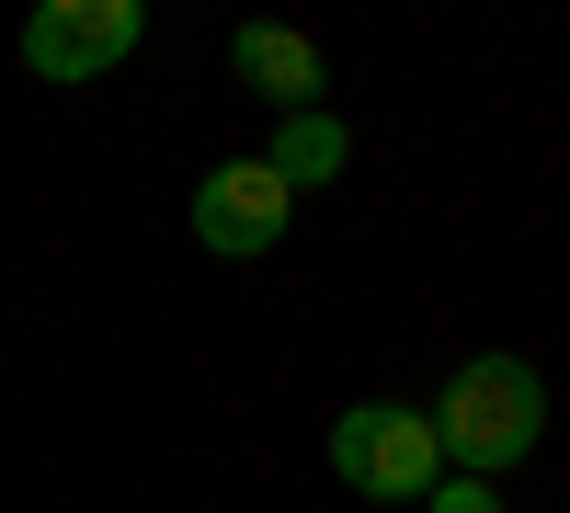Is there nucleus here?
<instances>
[{"mask_svg":"<svg viewBox=\"0 0 570 513\" xmlns=\"http://www.w3.org/2000/svg\"><path fill=\"white\" fill-rule=\"evenodd\" d=\"M422 423H434V445H445L456 480H502V468H525L537 434H548V377L525 354H468Z\"/></svg>","mask_w":570,"mask_h":513,"instance_id":"f257e3e1","label":"nucleus"},{"mask_svg":"<svg viewBox=\"0 0 570 513\" xmlns=\"http://www.w3.org/2000/svg\"><path fill=\"white\" fill-rule=\"evenodd\" d=\"M331 468L365 502H422L445 480V445H434V423H422L411 399H343L331 411Z\"/></svg>","mask_w":570,"mask_h":513,"instance_id":"f03ea898","label":"nucleus"},{"mask_svg":"<svg viewBox=\"0 0 570 513\" xmlns=\"http://www.w3.org/2000/svg\"><path fill=\"white\" fill-rule=\"evenodd\" d=\"M137 34H149L137 0H46L23 23V69L35 80H104V69L137 58Z\"/></svg>","mask_w":570,"mask_h":513,"instance_id":"7ed1b4c3","label":"nucleus"},{"mask_svg":"<svg viewBox=\"0 0 570 513\" xmlns=\"http://www.w3.org/2000/svg\"><path fill=\"white\" fill-rule=\"evenodd\" d=\"M285 217H297V195H285L263 160H217V171L195 182V240H206L217 263H263V251L285 240Z\"/></svg>","mask_w":570,"mask_h":513,"instance_id":"20e7f679","label":"nucleus"},{"mask_svg":"<svg viewBox=\"0 0 570 513\" xmlns=\"http://www.w3.org/2000/svg\"><path fill=\"white\" fill-rule=\"evenodd\" d=\"M228 69H240L274 115H320V91H331V58L308 34H285V23H240L228 34Z\"/></svg>","mask_w":570,"mask_h":513,"instance_id":"39448f33","label":"nucleus"},{"mask_svg":"<svg viewBox=\"0 0 570 513\" xmlns=\"http://www.w3.org/2000/svg\"><path fill=\"white\" fill-rule=\"evenodd\" d=\"M343 160H354V126L343 115H274V149H263V171L285 182V195H308V182H343Z\"/></svg>","mask_w":570,"mask_h":513,"instance_id":"423d86ee","label":"nucleus"},{"mask_svg":"<svg viewBox=\"0 0 570 513\" xmlns=\"http://www.w3.org/2000/svg\"><path fill=\"white\" fill-rule=\"evenodd\" d=\"M422 502H434V513H502V502H491V480H456V468L422 491Z\"/></svg>","mask_w":570,"mask_h":513,"instance_id":"0eeeda50","label":"nucleus"}]
</instances>
